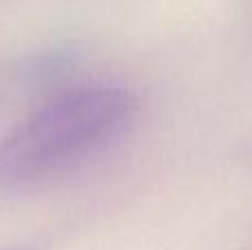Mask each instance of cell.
I'll use <instances>...</instances> for the list:
<instances>
[{
	"instance_id": "7a4b0ae2",
	"label": "cell",
	"mask_w": 252,
	"mask_h": 250,
	"mask_svg": "<svg viewBox=\"0 0 252 250\" xmlns=\"http://www.w3.org/2000/svg\"><path fill=\"white\" fill-rule=\"evenodd\" d=\"M78 64V53L73 49L56 47L29 56L22 62V75L31 84H56L71 73Z\"/></svg>"
},
{
	"instance_id": "3957f363",
	"label": "cell",
	"mask_w": 252,
	"mask_h": 250,
	"mask_svg": "<svg viewBox=\"0 0 252 250\" xmlns=\"http://www.w3.org/2000/svg\"><path fill=\"white\" fill-rule=\"evenodd\" d=\"M18 250H20V248H18Z\"/></svg>"
},
{
	"instance_id": "6da1fadb",
	"label": "cell",
	"mask_w": 252,
	"mask_h": 250,
	"mask_svg": "<svg viewBox=\"0 0 252 250\" xmlns=\"http://www.w3.org/2000/svg\"><path fill=\"white\" fill-rule=\"evenodd\" d=\"M135 113V95L118 84L51 93L0 140V188L27 190L69 171L118 140Z\"/></svg>"
}]
</instances>
